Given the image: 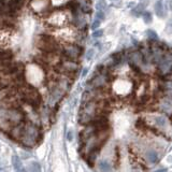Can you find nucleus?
<instances>
[{"label": "nucleus", "mask_w": 172, "mask_h": 172, "mask_svg": "<svg viewBox=\"0 0 172 172\" xmlns=\"http://www.w3.org/2000/svg\"><path fill=\"white\" fill-rule=\"evenodd\" d=\"M41 138H42V134L40 129L34 124H27L25 125L23 136L20 142L26 147H34L40 142Z\"/></svg>", "instance_id": "f257e3e1"}, {"label": "nucleus", "mask_w": 172, "mask_h": 172, "mask_svg": "<svg viewBox=\"0 0 172 172\" xmlns=\"http://www.w3.org/2000/svg\"><path fill=\"white\" fill-rule=\"evenodd\" d=\"M22 98L28 103L30 106L39 108L41 104V96L40 94L31 86H23L22 87Z\"/></svg>", "instance_id": "f03ea898"}, {"label": "nucleus", "mask_w": 172, "mask_h": 172, "mask_svg": "<svg viewBox=\"0 0 172 172\" xmlns=\"http://www.w3.org/2000/svg\"><path fill=\"white\" fill-rule=\"evenodd\" d=\"M156 65L161 74H168L172 71V56L169 54H163Z\"/></svg>", "instance_id": "7ed1b4c3"}, {"label": "nucleus", "mask_w": 172, "mask_h": 172, "mask_svg": "<svg viewBox=\"0 0 172 172\" xmlns=\"http://www.w3.org/2000/svg\"><path fill=\"white\" fill-rule=\"evenodd\" d=\"M38 46L41 50L45 51V52H48V53H54V51L56 50V48H57L55 41L48 36L41 37L38 42Z\"/></svg>", "instance_id": "20e7f679"}, {"label": "nucleus", "mask_w": 172, "mask_h": 172, "mask_svg": "<svg viewBox=\"0 0 172 172\" xmlns=\"http://www.w3.org/2000/svg\"><path fill=\"white\" fill-rule=\"evenodd\" d=\"M81 48L77 45H74V44H69V45H66L65 48H63V55L67 57L68 59H77V57L81 55Z\"/></svg>", "instance_id": "39448f33"}, {"label": "nucleus", "mask_w": 172, "mask_h": 172, "mask_svg": "<svg viewBox=\"0 0 172 172\" xmlns=\"http://www.w3.org/2000/svg\"><path fill=\"white\" fill-rule=\"evenodd\" d=\"M24 128H25V124H24V122H23V123H20V124L15 125V126L12 127L8 134H9V136L11 137L13 140L20 141L22 136H23V132H24Z\"/></svg>", "instance_id": "423d86ee"}, {"label": "nucleus", "mask_w": 172, "mask_h": 172, "mask_svg": "<svg viewBox=\"0 0 172 172\" xmlns=\"http://www.w3.org/2000/svg\"><path fill=\"white\" fill-rule=\"evenodd\" d=\"M154 10L155 13L158 17L163 18L166 17V10H165V5H163V0H156L154 5Z\"/></svg>", "instance_id": "0eeeda50"}, {"label": "nucleus", "mask_w": 172, "mask_h": 172, "mask_svg": "<svg viewBox=\"0 0 172 172\" xmlns=\"http://www.w3.org/2000/svg\"><path fill=\"white\" fill-rule=\"evenodd\" d=\"M61 69L69 73L75 72V71L77 70V65L74 61H72V59H69L68 61H63V63H61Z\"/></svg>", "instance_id": "6e6552de"}, {"label": "nucleus", "mask_w": 172, "mask_h": 172, "mask_svg": "<svg viewBox=\"0 0 172 172\" xmlns=\"http://www.w3.org/2000/svg\"><path fill=\"white\" fill-rule=\"evenodd\" d=\"M106 74H100V75H98L97 77H94L91 81V84L95 88H100V87L104 86V84H106Z\"/></svg>", "instance_id": "1a4fd4ad"}, {"label": "nucleus", "mask_w": 172, "mask_h": 172, "mask_svg": "<svg viewBox=\"0 0 172 172\" xmlns=\"http://www.w3.org/2000/svg\"><path fill=\"white\" fill-rule=\"evenodd\" d=\"M145 158L151 163H156L159 159L158 154H157V152L154 151V149H149V151H146V153H145Z\"/></svg>", "instance_id": "9d476101"}, {"label": "nucleus", "mask_w": 172, "mask_h": 172, "mask_svg": "<svg viewBox=\"0 0 172 172\" xmlns=\"http://www.w3.org/2000/svg\"><path fill=\"white\" fill-rule=\"evenodd\" d=\"M12 165H13L14 169L16 171H25L26 170V168H24L23 165H22V160H20V156L16 154H14L12 156Z\"/></svg>", "instance_id": "9b49d317"}, {"label": "nucleus", "mask_w": 172, "mask_h": 172, "mask_svg": "<svg viewBox=\"0 0 172 172\" xmlns=\"http://www.w3.org/2000/svg\"><path fill=\"white\" fill-rule=\"evenodd\" d=\"M143 60H144V57H143L142 53L134 52L130 55V61H131L132 65H140V63H142Z\"/></svg>", "instance_id": "f8f14e48"}, {"label": "nucleus", "mask_w": 172, "mask_h": 172, "mask_svg": "<svg viewBox=\"0 0 172 172\" xmlns=\"http://www.w3.org/2000/svg\"><path fill=\"white\" fill-rule=\"evenodd\" d=\"M149 0H141L140 3H139L134 9H132V14H134V15H137V16L140 15L143 12V10L146 8V5H149Z\"/></svg>", "instance_id": "ddd939ff"}, {"label": "nucleus", "mask_w": 172, "mask_h": 172, "mask_svg": "<svg viewBox=\"0 0 172 172\" xmlns=\"http://www.w3.org/2000/svg\"><path fill=\"white\" fill-rule=\"evenodd\" d=\"M154 122L155 125L159 128H163V127H167L168 125V120L163 115H158V116H155L154 117Z\"/></svg>", "instance_id": "4468645a"}, {"label": "nucleus", "mask_w": 172, "mask_h": 172, "mask_svg": "<svg viewBox=\"0 0 172 172\" xmlns=\"http://www.w3.org/2000/svg\"><path fill=\"white\" fill-rule=\"evenodd\" d=\"M46 5V0H34L32 1V7L37 11H41L43 10V7Z\"/></svg>", "instance_id": "2eb2a0df"}, {"label": "nucleus", "mask_w": 172, "mask_h": 172, "mask_svg": "<svg viewBox=\"0 0 172 172\" xmlns=\"http://www.w3.org/2000/svg\"><path fill=\"white\" fill-rule=\"evenodd\" d=\"M142 18H143V22H144L146 25H149V24H151L153 22V17H152V14H151V12H147V11H144L142 14Z\"/></svg>", "instance_id": "dca6fc26"}, {"label": "nucleus", "mask_w": 172, "mask_h": 172, "mask_svg": "<svg viewBox=\"0 0 172 172\" xmlns=\"http://www.w3.org/2000/svg\"><path fill=\"white\" fill-rule=\"evenodd\" d=\"M161 110L168 114L172 113V103L169 101H166L163 103H161Z\"/></svg>", "instance_id": "f3484780"}, {"label": "nucleus", "mask_w": 172, "mask_h": 172, "mask_svg": "<svg viewBox=\"0 0 172 172\" xmlns=\"http://www.w3.org/2000/svg\"><path fill=\"white\" fill-rule=\"evenodd\" d=\"M28 170H30V171H40L41 170L40 163H37V161H31V163L28 165Z\"/></svg>", "instance_id": "a211bd4d"}, {"label": "nucleus", "mask_w": 172, "mask_h": 172, "mask_svg": "<svg viewBox=\"0 0 172 172\" xmlns=\"http://www.w3.org/2000/svg\"><path fill=\"white\" fill-rule=\"evenodd\" d=\"M98 167H99V169L102 170V171H110V170H111V167H110L109 163H108V161H104V160L100 161Z\"/></svg>", "instance_id": "6ab92c4d"}, {"label": "nucleus", "mask_w": 172, "mask_h": 172, "mask_svg": "<svg viewBox=\"0 0 172 172\" xmlns=\"http://www.w3.org/2000/svg\"><path fill=\"white\" fill-rule=\"evenodd\" d=\"M145 34H146L147 38H149V40L155 41V40H157V39H158V36H157V34L154 31V30H152V29L146 30V32H145Z\"/></svg>", "instance_id": "aec40b11"}, {"label": "nucleus", "mask_w": 172, "mask_h": 172, "mask_svg": "<svg viewBox=\"0 0 172 172\" xmlns=\"http://www.w3.org/2000/svg\"><path fill=\"white\" fill-rule=\"evenodd\" d=\"M165 32L168 34V36H172V18L167 22V25H166V28H165Z\"/></svg>", "instance_id": "412c9836"}, {"label": "nucleus", "mask_w": 172, "mask_h": 172, "mask_svg": "<svg viewBox=\"0 0 172 172\" xmlns=\"http://www.w3.org/2000/svg\"><path fill=\"white\" fill-rule=\"evenodd\" d=\"M95 56V50L94 48H89L87 52H86V59L87 60H91Z\"/></svg>", "instance_id": "4be33fe9"}, {"label": "nucleus", "mask_w": 172, "mask_h": 172, "mask_svg": "<svg viewBox=\"0 0 172 172\" xmlns=\"http://www.w3.org/2000/svg\"><path fill=\"white\" fill-rule=\"evenodd\" d=\"M106 5L104 1H99V2L97 3V10L98 11H103V10H106Z\"/></svg>", "instance_id": "5701e85b"}, {"label": "nucleus", "mask_w": 172, "mask_h": 172, "mask_svg": "<svg viewBox=\"0 0 172 172\" xmlns=\"http://www.w3.org/2000/svg\"><path fill=\"white\" fill-rule=\"evenodd\" d=\"M93 36L95 37V38H100V37L103 36V30H101V29H96L95 31H94Z\"/></svg>", "instance_id": "b1692460"}, {"label": "nucleus", "mask_w": 172, "mask_h": 172, "mask_svg": "<svg viewBox=\"0 0 172 172\" xmlns=\"http://www.w3.org/2000/svg\"><path fill=\"white\" fill-rule=\"evenodd\" d=\"M99 26H100V20H94V23L91 24V29H93V30L98 29V28H99Z\"/></svg>", "instance_id": "393cba45"}, {"label": "nucleus", "mask_w": 172, "mask_h": 172, "mask_svg": "<svg viewBox=\"0 0 172 172\" xmlns=\"http://www.w3.org/2000/svg\"><path fill=\"white\" fill-rule=\"evenodd\" d=\"M96 18L99 20H102L104 18V13L103 11H97V13H96Z\"/></svg>", "instance_id": "a878e982"}, {"label": "nucleus", "mask_w": 172, "mask_h": 172, "mask_svg": "<svg viewBox=\"0 0 172 172\" xmlns=\"http://www.w3.org/2000/svg\"><path fill=\"white\" fill-rule=\"evenodd\" d=\"M67 140H68V141H72L73 140V131H72V130H69L68 134H67Z\"/></svg>", "instance_id": "bb28decb"}, {"label": "nucleus", "mask_w": 172, "mask_h": 172, "mask_svg": "<svg viewBox=\"0 0 172 172\" xmlns=\"http://www.w3.org/2000/svg\"><path fill=\"white\" fill-rule=\"evenodd\" d=\"M166 3H167L168 9L172 11V0H166Z\"/></svg>", "instance_id": "cd10ccee"}, {"label": "nucleus", "mask_w": 172, "mask_h": 172, "mask_svg": "<svg viewBox=\"0 0 172 172\" xmlns=\"http://www.w3.org/2000/svg\"><path fill=\"white\" fill-rule=\"evenodd\" d=\"M83 74H82V75H83V77H85V75H86V73H87V71H88V69H87V68H84L83 69Z\"/></svg>", "instance_id": "c85d7f7f"}, {"label": "nucleus", "mask_w": 172, "mask_h": 172, "mask_svg": "<svg viewBox=\"0 0 172 172\" xmlns=\"http://www.w3.org/2000/svg\"><path fill=\"white\" fill-rule=\"evenodd\" d=\"M112 1H113V2H115V3H117V5H118V3H120V1H122V0H112Z\"/></svg>", "instance_id": "c756f323"}, {"label": "nucleus", "mask_w": 172, "mask_h": 172, "mask_svg": "<svg viewBox=\"0 0 172 172\" xmlns=\"http://www.w3.org/2000/svg\"><path fill=\"white\" fill-rule=\"evenodd\" d=\"M166 168H163V169H156V171H166Z\"/></svg>", "instance_id": "7c9ffc66"}]
</instances>
